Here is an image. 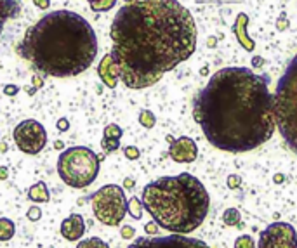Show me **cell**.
<instances>
[{
	"instance_id": "1",
	"label": "cell",
	"mask_w": 297,
	"mask_h": 248,
	"mask_svg": "<svg viewBox=\"0 0 297 248\" xmlns=\"http://www.w3.org/2000/svg\"><path fill=\"white\" fill-rule=\"evenodd\" d=\"M111 56L129 89H146L197 49L193 16L177 0H132L111 23Z\"/></svg>"
},
{
	"instance_id": "2",
	"label": "cell",
	"mask_w": 297,
	"mask_h": 248,
	"mask_svg": "<svg viewBox=\"0 0 297 248\" xmlns=\"http://www.w3.org/2000/svg\"><path fill=\"white\" fill-rule=\"evenodd\" d=\"M193 118L217 150H256L271 139L276 125L268 77L249 68L219 69L195 97Z\"/></svg>"
},
{
	"instance_id": "3",
	"label": "cell",
	"mask_w": 297,
	"mask_h": 248,
	"mask_svg": "<svg viewBox=\"0 0 297 248\" xmlns=\"http://www.w3.org/2000/svg\"><path fill=\"white\" fill-rule=\"evenodd\" d=\"M18 54L45 77L66 78L91 68L98 37L87 19L71 11H54L26 30Z\"/></svg>"
},
{
	"instance_id": "4",
	"label": "cell",
	"mask_w": 297,
	"mask_h": 248,
	"mask_svg": "<svg viewBox=\"0 0 297 248\" xmlns=\"http://www.w3.org/2000/svg\"><path fill=\"white\" fill-rule=\"evenodd\" d=\"M141 203L160 227L174 234H190L205 220L210 198L195 175L183 172L146 184Z\"/></svg>"
},
{
	"instance_id": "5",
	"label": "cell",
	"mask_w": 297,
	"mask_h": 248,
	"mask_svg": "<svg viewBox=\"0 0 297 248\" xmlns=\"http://www.w3.org/2000/svg\"><path fill=\"white\" fill-rule=\"evenodd\" d=\"M275 122L287 144L297 153V56L276 85Z\"/></svg>"
},
{
	"instance_id": "6",
	"label": "cell",
	"mask_w": 297,
	"mask_h": 248,
	"mask_svg": "<svg viewBox=\"0 0 297 248\" xmlns=\"http://www.w3.org/2000/svg\"><path fill=\"white\" fill-rule=\"evenodd\" d=\"M58 174L65 184L71 187H87L98 179L99 158L85 146H73L59 155Z\"/></svg>"
},
{
	"instance_id": "7",
	"label": "cell",
	"mask_w": 297,
	"mask_h": 248,
	"mask_svg": "<svg viewBox=\"0 0 297 248\" xmlns=\"http://www.w3.org/2000/svg\"><path fill=\"white\" fill-rule=\"evenodd\" d=\"M94 217L104 226H118L127 214V198L120 186L106 184L99 187L91 198Z\"/></svg>"
},
{
	"instance_id": "8",
	"label": "cell",
	"mask_w": 297,
	"mask_h": 248,
	"mask_svg": "<svg viewBox=\"0 0 297 248\" xmlns=\"http://www.w3.org/2000/svg\"><path fill=\"white\" fill-rule=\"evenodd\" d=\"M12 135L16 146L25 155H38L47 144V132L37 120H23L16 125Z\"/></svg>"
},
{
	"instance_id": "9",
	"label": "cell",
	"mask_w": 297,
	"mask_h": 248,
	"mask_svg": "<svg viewBox=\"0 0 297 248\" xmlns=\"http://www.w3.org/2000/svg\"><path fill=\"white\" fill-rule=\"evenodd\" d=\"M257 248H297V234L290 224L273 222L261 233Z\"/></svg>"
},
{
	"instance_id": "10",
	"label": "cell",
	"mask_w": 297,
	"mask_h": 248,
	"mask_svg": "<svg viewBox=\"0 0 297 248\" xmlns=\"http://www.w3.org/2000/svg\"><path fill=\"white\" fill-rule=\"evenodd\" d=\"M127 248H210L202 240L190 236H164V238H139Z\"/></svg>"
},
{
	"instance_id": "11",
	"label": "cell",
	"mask_w": 297,
	"mask_h": 248,
	"mask_svg": "<svg viewBox=\"0 0 297 248\" xmlns=\"http://www.w3.org/2000/svg\"><path fill=\"white\" fill-rule=\"evenodd\" d=\"M169 155L174 161L177 163H191L197 160L198 156V148L195 144L193 139L190 137H179L170 141Z\"/></svg>"
},
{
	"instance_id": "12",
	"label": "cell",
	"mask_w": 297,
	"mask_h": 248,
	"mask_svg": "<svg viewBox=\"0 0 297 248\" xmlns=\"http://www.w3.org/2000/svg\"><path fill=\"white\" fill-rule=\"evenodd\" d=\"M85 233V220L80 214H71L61 222V234L65 240L77 241L84 236Z\"/></svg>"
},
{
	"instance_id": "13",
	"label": "cell",
	"mask_w": 297,
	"mask_h": 248,
	"mask_svg": "<svg viewBox=\"0 0 297 248\" xmlns=\"http://www.w3.org/2000/svg\"><path fill=\"white\" fill-rule=\"evenodd\" d=\"M98 75H99V78L103 80V84L106 85V87H110V89L117 87L120 77H118V68H117V64H115L111 52H110V54H106V56H103V59L99 61Z\"/></svg>"
},
{
	"instance_id": "14",
	"label": "cell",
	"mask_w": 297,
	"mask_h": 248,
	"mask_svg": "<svg viewBox=\"0 0 297 248\" xmlns=\"http://www.w3.org/2000/svg\"><path fill=\"white\" fill-rule=\"evenodd\" d=\"M19 2L18 0H0V33L7 23V19L16 18L19 14Z\"/></svg>"
},
{
	"instance_id": "15",
	"label": "cell",
	"mask_w": 297,
	"mask_h": 248,
	"mask_svg": "<svg viewBox=\"0 0 297 248\" xmlns=\"http://www.w3.org/2000/svg\"><path fill=\"white\" fill-rule=\"evenodd\" d=\"M28 198L35 203H47L51 200V194H49V189H47V184L45 183H37L33 184L32 187L28 189Z\"/></svg>"
},
{
	"instance_id": "16",
	"label": "cell",
	"mask_w": 297,
	"mask_h": 248,
	"mask_svg": "<svg viewBox=\"0 0 297 248\" xmlns=\"http://www.w3.org/2000/svg\"><path fill=\"white\" fill-rule=\"evenodd\" d=\"M16 233V226L7 217H0V241H9Z\"/></svg>"
},
{
	"instance_id": "17",
	"label": "cell",
	"mask_w": 297,
	"mask_h": 248,
	"mask_svg": "<svg viewBox=\"0 0 297 248\" xmlns=\"http://www.w3.org/2000/svg\"><path fill=\"white\" fill-rule=\"evenodd\" d=\"M127 212L132 216V219H141L143 217V203L139 201V198L132 196L127 201Z\"/></svg>"
},
{
	"instance_id": "18",
	"label": "cell",
	"mask_w": 297,
	"mask_h": 248,
	"mask_svg": "<svg viewBox=\"0 0 297 248\" xmlns=\"http://www.w3.org/2000/svg\"><path fill=\"white\" fill-rule=\"evenodd\" d=\"M115 4H117V0H94L91 2V9L94 12H106L111 7H115Z\"/></svg>"
},
{
	"instance_id": "19",
	"label": "cell",
	"mask_w": 297,
	"mask_h": 248,
	"mask_svg": "<svg viewBox=\"0 0 297 248\" xmlns=\"http://www.w3.org/2000/svg\"><path fill=\"white\" fill-rule=\"evenodd\" d=\"M77 248H110V247L103 240H99V238H87V240L80 241L77 245Z\"/></svg>"
},
{
	"instance_id": "20",
	"label": "cell",
	"mask_w": 297,
	"mask_h": 248,
	"mask_svg": "<svg viewBox=\"0 0 297 248\" xmlns=\"http://www.w3.org/2000/svg\"><path fill=\"white\" fill-rule=\"evenodd\" d=\"M155 122H157V118H155V115L151 113V111L143 110L139 113V124L143 125L144 128H151L155 125Z\"/></svg>"
},
{
	"instance_id": "21",
	"label": "cell",
	"mask_w": 297,
	"mask_h": 248,
	"mask_svg": "<svg viewBox=\"0 0 297 248\" xmlns=\"http://www.w3.org/2000/svg\"><path fill=\"white\" fill-rule=\"evenodd\" d=\"M103 134H104V137H108V139H120L122 134H124V130H122L118 125L110 124V125H106V127H104Z\"/></svg>"
},
{
	"instance_id": "22",
	"label": "cell",
	"mask_w": 297,
	"mask_h": 248,
	"mask_svg": "<svg viewBox=\"0 0 297 248\" xmlns=\"http://www.w3.org/2000/svg\"><path fill=\"white\" fill-rule=\"evenodd\" d=\"M224 222L228 226H235V224L240 222V214L236 208H230V210L224 212Z\"/></svg>"
},
{
	"instance_id": "23",
	"label": "cell",
	"mask_w": 297,
	"mask_h": 248,
	"mask_svg": "<svg viewBox=\"0 0 297 248\" xmlns=\"http://www.w3.org/2000/svg\"><path fill=\"white\" fill-rule=\"evenodd\" d=\"M101 146L106 153H111V151H117L120 148V139H108V137H103L101 141Z\"/></svg>"
},
{
	"instance_id": "24",
	"label": "cell",
	"mask_w": 297,
	"mask_h": 248,
	"mask_svg": "<svg viewBox=\"0 0 297 248\" xmlns=\"http://www.w3.org/2000/svg\"><path fill=\"white\" fill-rule=\"evenodd\" d=\"M235 248H256V243L250 236H240L238 240L235 241Z\"/></svg>"
},
{
	"instance_id": "25",
	"label": "cell",
	"mask_w": 297,
	"mask_h": 248,
	"mask_svg": "<svg viewBox=\"0 0 297 248\" xmlns=\"http://www.w3.org/2000/svg\"><path fill=\"white\" fill-rule=\"evenodd\" d=\"M124 153H125V158H129V160H137L139 155H141L139 148H136V146H125Z\"/></svg>"
},
{
	"instance_id": "26",
	"label": "cell",
	"mask_w": 297,
	"mask_h": 248,
	"mask_svg": "<svg viewBox=\"0 0 297 248\" xmlns=\"http://www.w3.org/2000/svg\"><path fill=\"white\" fill-rule=\"evenodd\" d=\"M26 216H28L30 220H33V222H37V220L42 217V210H40L38 207H30V208H28V214H26Z\"/></svg>"
},
{
	"instance_id": "27",
	"label": "cell",
	"mask_w": 297,
	"mask_h": 248,
	"mask_svg": "<svg viewBox=\"0 0 297 248\" xmlns=\"http://www.w3.org/2000/svg\"><path fill=\"white\" fill-rule=\"evenodd\" d=\"M136 234V231H134V227H131V226H125V227H122V238H125V240H131L132 236Z\"/></svg>"
},
{
	"instance_id": "28",
	"label": "cell",
	"mask_w": 297,
	"mask_h": 248,
	"mask_svg": "<svg viewBox=\"0 0 297 248\" xmlns=\"http://www.w3.org/2000/svg\"><path fill=\"white\" fill-rule=\"evenodd\" d=\"M18 92H19V87H18V85L9 84V85H5V87H4V94H5V95H16Z\"/></svg>"
},
{
	"instance_id": "29",
	"label": "cell",
	"mask_w": 297,
	"mask_h": 248,
	"mask_svg": "<svg viewBox=\"0 0 297 248\" xmlns=\"http://www.w3.org/2000/svg\"><path fill=\"white\" fill-rule=\"evenodd\" d=\"M35 2V5H37L38 9H42V11H47L49 7H51V0H33Z\"/></svg>"
},
{
	"instance_id": "30",
	"label": "cell",
	"mask_w": 297,
	"mask_h": 248,
	"mask_svg": "<svg viewBox=\"0 0 297 248\" xmlns=\"http://www.w3.org/2000/svg\"><path fill=\"white\" fill-rule=\"evenodd\" d=\"M58 128H59V132H66V130H68V128H70V124H68V120H66V118H59Z\"/></svg>"
},
{
	"instance_id": "31",
	"label": "cell",
	"mask_w": 297,
	"mask_h": 248,
	"mask_svg": "<svg viewBox=\"0 0 297 248\" xmlns=\"http://www.w3.org/2000/svg\"><path fill=\"white\" fill-rule=\"evenodd\" d=\"M157 227H158L157 222H150V224H146L144 231H146V233L150 234V236H153V234H157Z\"/></svg>"
},
{
	"instance_id": "32",
	"label": "cell",
	"mask_w": 297,
	"mask_h": 248,
	"mask_svg": "<svg viewBox=\"0 0 297 248\" xmlns=\"http://www.w3.org/2000/svg\"><path fill=\"white\" fill-rule=\"evenodd\" d=\"M228 186L230 187H238L240 186V179L236 175H231L230 179H228Z\"/></svg>"
},
{
	"instance_id": "33",
	"label": "cell",
	"mask_w": 297,
	"mask_h": 248,
	"mask_svg": "<svg viewBox=\"0 0 297 248\" xmlns=\"http://www.w3.org/2000/svg\"><path fill=\"white\" fill-rule=\"evenodd\" d=\"M7 175H9L7 167H0V181H5L7 179Z\"/></svg>"
},
{
	"instance_id": "34",
	"label": "cell",
	"mask_w": 297,
	"mask_h": 248,
	"mask_svg": "<svg viewBox=\"0 0 297 248\" xmlns=\"http://www.w3.org/2000/svg\"><path fill=\"white\" fill-rule=\"evenodd\" d=\"M125 187H129V189H131V187H134V181H132V179H125Z\"/></svg>"
},
{
	"instance_id": "35",
	"label": "cell",
	"mask_w": 297,
	"mask_h": 248,
	"mask_svg": "<svg viewBox=\"0 0 297 248\" xmlns=\"http://www.w3.org/2000/svg\"><path fill=\"white\" fill-rule=\"evenodd\" d=\"M54 146L58 148V150H63V143H61V141H58V143H56Z\"/></svg>"
},
{
	"instance_id": "36",
	"label": "cell",
	"mask_w": 297,
	"mask_h": 248,
	"mask_svg": "<svg viewBox=\"0 0 297 248\" xmlns=\"http://www.w3.org/2000/svg\"><path fill=\"white\" fill-rule=\"evenodd\" d=\"M125 2H127V4H129V2H132V0H125Z\"/></svg>"
},
{
	"instance_id": "37",
	"label": "cell",
	"mask_w": 297,
	"mask_h": 248,
	"mask_svg": "<svg viewBox=\"0 0 297 248\" xmlns=\"http://www.w3.org/2000/svg\"><path fill=\"white\" fill-rule=\"evenodd\" d=\"M91 2H94V0H89V4H91Z\"/></svg>"
}]
</instances>
